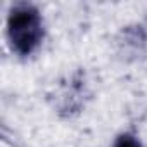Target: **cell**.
I'll return each instance as SVG.
<instances>
[{
    "label": "cell",
    "instance_id": "6da1fadb",
    "mask_svg": "<svg viewBox=\"0 0 147 147\" xmlns=\"http://www.w3.org/2000/svg\"><path fill=\"white\" fill-rule=\"evenodd\" d=\"M7 38L12 52L21 57L31 55L43 38V19L31 4H16L7 18Z\"/></svg>",
    "mask_w": 147,
    "mask_h": 147
},
{
    "label": "cell",
    "instance_id": "7a4b0ae2",
    "mask_svg": "<svg viewBox=\"0 0 147 147\" xmlns=\"http://www.w3.org/2000/svg\"><path fill=\"white\" fill-rule=\"evenodd\" d=\"M113 147H142V144H140V140L135 135H131V133H121L114 140Z\"/></svg>",
    "mask_w": 147,
    "mask_h": 147
}]
</instances>
